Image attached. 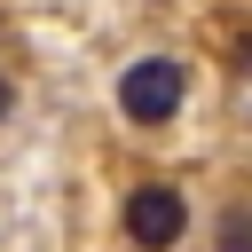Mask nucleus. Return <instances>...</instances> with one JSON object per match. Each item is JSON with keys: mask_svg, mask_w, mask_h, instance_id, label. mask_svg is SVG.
I'll list each match as a JSON object with an SVG mask.
<instances>
[{"mask_svg": "<svg viewBox=\"0 0 252 252\" xmlns=\"http://www.w3.org/2000/svg\"><path fill=\"white\" fill-rule=\"evenodd\" d=\"M181 94H189V71H181L173 55H142V63H126V79H118V110H126L134 126H165V118L181 110Z\"/></svg>", "mask_w": 252, "mask_h": 252, "instance_id": "nucleus-1", "label": "nucleus"}, {"mask_svg": "<svg viewBox=\"0 0 252 252\" xmlns=\"http://www.w3.org/2000/svg\"><path fill=\"white\" fill-rule=\"evenodd\" d=\"M181 228H189V205H181L173 181H142V189L126 197V236H134V244L158 252V244H173Z\"/></svg>", "mask_w": 252, "mask_h": 252, "instance_id": "nucleus-2", "label": "nucleus"}, {"mask_svg": "<svg viewBox=\"0 0 252 252\" xmlns=\"http://www.w3.org/2000/svg\"><path fill=\"white\" fill-rule=\"evenodd\" d=\"M8 110H16V87H8V79H0V118H8Z\"/></svg>", "mask_w": 252, "mask_h": 252, "instance_id": "nucleus-3", "label": "nucleus"}]
</instances>
